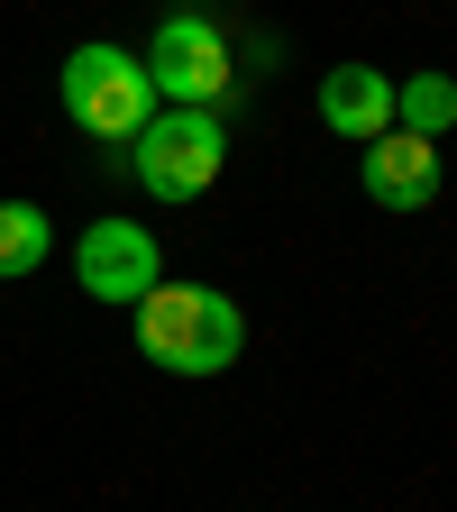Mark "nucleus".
Returning a JSON list of instances; mask_svg holds the SVG:
<instances>
[{
    "label": "nucleus",
    "instance_id": "obj_1",
    "mask_svg": "<svg viewBox=\"0 0 457 512\" xmlns=\"http://www.w3.org/2000/svg\"><path fill=\"white\" fill-rule=\"evenodd\" d=\"M138 348H147V366H165V375H220V366H238V348H247V320H238V302L211 293V284H156V293L138 302Z\"/></svg>",
    "mask_w": 457,
    "mask_h": 512
},
{
    "label": "nucleus",
    "instance_id": "obj_2",
    "mask_svg": "<svg viewBox=\"0 0 457 512\" xmlns=\"http://www.w3.org/2000/svg\"><path fill=\"white\" fill-rule=\"evenodd\" d=\"M55 101H64V119H74L83 138H101L119 156L138 147V128L156 119V83H147V64L128 46H74L64 74H55Z\"/></svg>",
    "mask_w": 457,
    "mask_h": 512
},
{
    "label": "nucleus",
    "instance_id": "obj_3",
    "mask_svg": "<svg viewBox=\"0 0 457 512\" xmlns=\"http://www.w3.org/2000/svg\"><path fill=\"white\" fill-rule=\"evenodd\" d=\"M128 165H138V183L156 192V202H202V192L220 183V165H229L220 110H156L138 128V147H128Z\"/></svg>",
    "mask_w": 457,
    "mask_h": 512
},
{
    "label": "nucleus",
    "instance_id": "obj_4",
    "mask_svg": "<svg viewBox=\"0 0 457 512\" xmlns=\"http://www.w3.org/2000/svg\"><path fill=\"white\" fill-rule=\"evenodd\" d=\"M138 64H147V83H156V101H165V110H220V101H229V83H238L229 37H220V19H202V10L165 19V28H156V46H147Z\"/></svg>",
    "mask_w": 457,
    "mask_h": 512
},
{
    "label": "nucleus",
    "instance_id": "obj_5",
    "mask_svg": "<svg viewBox=\"0 0 457 512\" xmlns=\"http://www.w3.org/2000/svg\"><path fill=\"white\" fill-rule=\"evenodd\" d=\"M74 284H83L92 302H128V311H138V302L165 284L156 238H147L138 220H92V229H83V247H74Z\"/></svg>",
    "mask_w": 457,
    "mask_h": 512
},
{
    "label": "nucleus",
    "instance_id": "obj_6",
    "mask_svg": "<svg viewBox=\"0 0 457 512\" xmlns=\"http://www.w3.org/2000/svg\"><path fill=\"white\" fill-rule=\"evenodd\" d=\"M357 183L375 211H430L439 202V147L412 138V128H384V138L357 147Z\"/></svg>",
    "mask_w": 457,
    "mask_h": 512
},
{
    "label": "nucleus",
    "instance_id": "obj_7",
    "mask_svg": "<svg viewBox=\"0 0 457 512\" xmlns=\"http://www.w3.org/2000/svg\"><path fill=\"white\" fill-rule=\"evenodd\" d=\"M320 119H330L348 147H366V138L394 128V83H384L375 64H339V74H320Z\"/></svg>",
    "mask_w": 457,
    "mask_h": 512
},
{
    "label": "nucleus",
    "instance_id": "obj_8",
    "mask_svg": "<svg viewBox=\"0 0 457 512\" xmlns=\"http://www.w3.org/2000/svg\"><path fill=\"white\" fill-rule=\"evenodd\" d=\"M394 128H412V138H448L457 128V83L448 74H412V83H394Z\"/></svg>",
    "mask_w": 457,
    "mask_h": 512
},
{
    "label": "nucleus",
    "instance_id": "obj_9",
    "mask_svg": "<svg viewBox=\"0 0 457 512\" xmlns=\"http://www.w3.org/2000/svg\"><path fill=\"white\" fill-rule=\"evenodd\" d=\"M46 238H55V220H46L37 202H0V284L37 275V266H46Z\"/></svg>",
    "mask_w": 457,
    "mask_h": 512
}]
</instances>
